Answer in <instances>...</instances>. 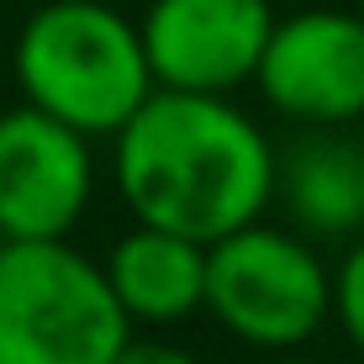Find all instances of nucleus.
<instances>
[{
  "instance_id": "423d86ee",
  "label": "nucleus",
  "mask_w": 364,
  "mask_h": 364,
  "mask_svg": "<svg viewBox=\"0 0 364 364\" xmlns=\"http://www.w3.org/2000/svg\"><path fill=\"white\" fill-rule=\"evenodd\" d=\"M90 196V137L27 100L0 111V237H69Z\"/></svg>"
},
{
  "instance_id": "20e7f679",
  "label": "nucleus",
  "mask_w": 364,
  "mask_h": 364,
  "mask_svg": "<svg viewBox=\"0 0 364 364\" xmlns=\"http://www.w3.org/2000/svg\"><path fill=\"white\" fill-rule=\"evenodd\" d=\"M206 311L237 343L291 354L333 317V274L301 232L243 222L206 243Z\"/></svg>"
},
{
  "instance_id": "9d476101",
  "label": "nucleus",
  "mask_w": 364,
  "mask_h": 364,
  "mask_svg": "<svg viewBox=\"0 0 364 364\" xmlns=\"http://www.w3.org/2000/svg\"><path fill=\"white\" fill-rule=\"evenodd\" d=\"M333 317L348 333V343L364 354V237L343 254V264L333 269Z\"/></svg>"
},
{
  "instance_id": "f03ea898",
  "label": "nucleus",
  "mask_w": 364,
  "mask_h": 364,
  "mask_svg": "<svg viewBox=\"0 0 364 364\" xmlns=\"http://www.w3.org/2000/svg\"><path fill=\"white\" fill-rule=\"evenodd\" d=\"M21 100L85 137H111L154 90L137 21L106 0H48L16 37Z\"/></svg>"
},
{
  "instance_id": "f8f14e48",
  "label": "nucleus",
  "mask_w": 364,
  "mask_h": 364,
  "mask_svg": "<svg viewBox=\"0 0 364 364\" xmlns=\"http://www.w3.org/2000/svg\"><path fill=\"white\" fill-rule=\"evenodd\" d=\"M254 364H311V359H296V348H291V354H264V359H254Z\"/></svg>"
},
{
  "instance_id": "0eeeda50",
  "label": "nucleus",
  "mask_w": 364,
  "mask_h": 364,
  "mask_svg": "<svg viewBox=\"0 0 364 364\" xmlns=\"http://www.w3.org/2000/svg\"><path fill=\"white\" fill-rule=\"evenodd\" d=\"M269 0H154L137 21L154 85L232 95L254 80L269 43Z\"/></svg>"
},
{
  "instance_id": "ddd939ff",
  "label": "nucleus",
  "mask_w": 364,
  "mask_h": 364,
  "mask_svg": "<svg viewBox=\"0 0 364 364\" xmlns=\"http://www.w3.org/2000/svg\"><path fill=\"white\" fill-rule=\"evenodd\" d=\"M359 16H364V0H359Z\"/></svg>"
},
{
  "instance_id": "6e6552de",
  "label": "nucleus",
  "mask_w": 364,
  "mask_h": 364,
  "mask_svg": "<svg viewBox=\"0 0 364 364\" xmlns=\"http://www.w3.org/2000/svg\"><path fill=\"white\" fill-rule=\"evenodd\" d=\"M100 269H106L111 291L132 322L169 328V322L206 311V243L200 237L137 222L132 232L111 243Z\"/></svg>"
},
{
  "instance_id": "1a4fd4ad",
  "label": "nucleus",
  "mask_w": 364,
  "mask_h": 364,
  "mask_svg": "<svg viewBox=\"0 0 364 364\" xmlns=\"http://www.w3.org/2000/svg\"><path fill=\"white\" fill-rule=\"evenodd\" d=\"M274 200L311 237H348L364 228V148L338 127H306L274 154Z\"/></svg>"
},
{
  "instance_id": "f257e3e1",
  "label": "nucleus",
  "mask_w": 364,
  "mask_h": 364,
  "mask_svg": "<svg viewBox=\"0 0 364 364\" xmlns=\"http://www.w3.org/2000/svg\"><path fill=\"white\" fill-rule=\"evenodd\" d=\"M111 137L117 191L137 222L217 243L274 200V143L232 95L154 85Z\"/></svg>"
},
{
  "instance_id": "4468645a",
  "label": "nucleus",
  "mask_w": 364,
  "mask_h": 364,
  "mask_svg": "<svg viewBox=\"0 0 364 364\" xmlns=\"http://www.w3.org/2000/svg\"><path fill=\"white\" fill-rule=\"evenodd\" d=\"M359 148H364V143H359Z\"/></svg>"
},
{
  "instance_id": "39448f33",
  "label": "nucleus",
  "mask_w": 364,
  "mask_h": 364,
  "mask_svg": "<svg viewBox=\"0 0 364 364\" xmlns=\"http://www.w3.org/2000/svg\"><path fill=\"white\" fill-rule=\"evenodd\" d=\"M254 85L301 127L364 122V16L322 6L274 16Z\"/></svg>"
},
{
  "instance_id": "7ed1b4c3",
  "label": "nucleus",
  "mask_w": 364,
  "mask_h": 364,
  "mask_svg": "<svg viewBox=\"0 0 364 364\" xmlns=\"http://www.w3.org/2000/svg\"><path fill=\"white\" fill-rule=\"evenodd\" d=\"M127 338L100 259L69 237H0V364H111Z\"/></svg>"
},
{
  "instance_id": "9b49d317",
  "label": "nucleus",
  "mask_w": 364,
  "mask_h": 364,
  "mask_svg": "<svg viewBox=\"0 0 364 364\" xmlns=\"http://www.w3.org/2000/svg\"><path fill=\"white\" fill-rule=\"evenodd\" d=\"M111 364H200L196 354H185L180 343H154V338H127L111 354Z\"/></svg>"
}]
</instances>
